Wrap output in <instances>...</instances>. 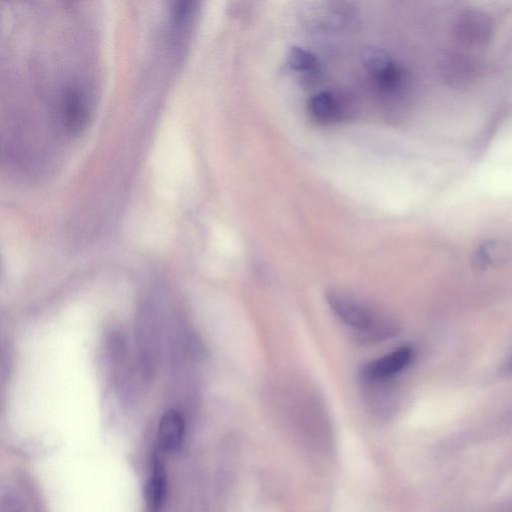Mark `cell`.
<instances>
[{
    "mask_svg": "<svg viewBox=\"0 0 512 512\" xmlns=\"http://www.w3.org/2000/svg\"><path fill=\"white\" fill-rule=\"evenodd\" d=\"M326 299L336 317L364 342L384 341L398 333L392 318L354 296L331 290Z\"/></svg>",
    "mask_w": 512,
    "mask_h": 512,
    "instance_id": "obj_1",
    "label": "cell"
},
{
    "mask_svg": "<svg viewBox=\"0 0 512 512\" xmlns=\"http://www.w3.org/2000/svg\"><path fill=\"white\" fill-rule=\"evenodd\" d=\"M307 108L310 118L318 124L329 125L346 117L350 102L337 90H325L310 97Z\"/></svg>",
    "mask_w": 512,
    "mask_h": 512,
    "instance_id": "obj_2",
    "label": "cell"
},
{
    "mask_svg": "<svg viewBox=\"0 0 512 512\" xmlns=\"http://www.w3.org/2000/svg\"><path fill=\"white\" fill-rule=\"evenodd\" d=\"M413 351L410 347H400L363 366L360 376L364 383L387 382L402 371L411 361Z\"/></svg>",
    "mask_w": 512,
    "mask_h": 512,
    "instance_id": "obj_3",
    "label": "cell"
},
{
    "mask_svg": "<svg viewBox=\"0 0 512 512\" xmlns=\"http://www.w3.org/2000/svg\"><path fill=\"white\" fill-rule=\"evenodd\" d=\"M185 436V421L182 415L175 411H167L160 419L156 444L160 452H172L180 448Z\"/></svg>",
    "mask_w": 512,
    "mask_h": 512,
    "instance_id": "obj_4",
    "label": "cell"
},
{
    "mask_svg": "<svg viewBox=\"0 0 512 512\" xmlns=\"http://www.w3.org/2000/svg\"><path fill=\"white\" fill-rule=\"evenodd\" d=\"M290 69L307 85L316 83L321 77V65L309 51L294 47L288 54Z\"/></svg>",
    "mask_w": 512,
    "mask_h": 512,
    "instance_id": "obj_5",
    "label": "cell"
},
{
    "mask_svg": "<svg viewBox=\"0 0 512 512\" xmlns=\"http://www.w3.org/2000/svg\"><path fill=\"white\" fill-rule=\"evenodd\" d=\"M167 492V475L159 453L156 451L151 462V472L147 483V503L151 511H157L164 503Z\"/></svg>",
    "mask_w": 512,
    "mask_h": 512,
    "instance_id": "obj_6",
    "label": "cell"
},
{
    "mask_svg": "<svg viewBox=\"0 0 512 512\" xmlns=\"http://www.w3.org/2000/svg\"><path fill=\"white\" fill-rule=\"evenodd\" d=\"M507 370L512 372V357H511V359L507 363Z\"/></svg>",
    "mask_w": 512,
    "mask_h": 512,
    "instance_id": "obj_7",
    "label": "cell"
}]
</instances>
